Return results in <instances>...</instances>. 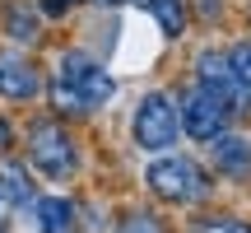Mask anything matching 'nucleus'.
Instances as JSON below:
<instances>
[{"label": "nucleus", "mask_w": 251, "mask_h": 233, "mask_svg": "<svg viewBox=\"0 0 251 233\" xmlns=\"http://www.w3.org/2000/svg\"><path fill=\"white\" fill-rule=\"evenodd\" d=\"M47 112H56L61 121H93L112 98H117V75L89 47H61L51 56V70H47Z\"/></svg>", "instance_id": "f257e3e1"}, {"label": "nucleus", "mask_w": 251, "mask_h": 233, "mask_svg": "<svg viewBox=\"0 0 251 233\" xmlns=\"http://www.w3.org/2000/svg\"><path fill=\"white\" fill-rule=\"evenodd\" d=\"M140 187L144 196L153 201V205L163 210H196V205H209V201L219 196V177L209 173V163L200 159V154H186L177 145V149L168 154H149L140 168Z\"/></svg>", "instance_id": "f03ea898"}, {"label": "nucleus", "mask_w": 251, "mask_h": 233, "mask_svg": "<svg viewBox=\"0 0 251 233\" xmlns=\"http://www.w3.org/2000/svg\"><path fill=\"white\" fill-rule=\"evenodd\" d=\"M19 149H24L28 168L37 173V182L51 187H70L84 173V140L75 131V121H61L56 112H33L19 126Z\"/></svg>", "instance_id": "7ed1b4c3"}, {"label": "nucleus", "mask_w": 251, "mask_h": 233, "mask_svg": "<svg viewBox=\"0 0 251 233\" xmlns=\"http://www.w3.org/2000/svg\"><path fill=\"white\" fill-rule=\"evenodd\" d=\"M126 140L135 154H168L181 145V116H177V93L172 84H149L135 93L130 116H126Z\"/></svg>", "instance_id": "20e7f679"}, {"label": "nucleus", "mask_w": 251, "mask_h": 233, "mask_svg": "<svg viewBox=\"0 0 251 233\" xmlns=\"http://www.w3.org/2000/svg\"><path fill=\"white\" fill-rule=\"evenodd\" d=\"M172 93H177V116H181V140H191L196 149H205L214 135H224L228 126L237 121L233 112H228V103L219 98V93H209L200 80H177L172 84Z\"/></svg>", "instance_id": "39448f33"}, {"label": "nucleus", "mask_w": 251, "mask_h": 233, "mask_svg": "<svg viewBox=\"0 0 251 233\" xmlns=\"http://www.w3.org/2000/svg\"><path fill=\"white\" fill-rule=\"evenodd\" d=\"M186 75L191 80H200L209 93H219V98L228 103V112L237 116V121H251V108H247V93H242V84H237V75H233V65H228V52H224V42H214V37H205L200 47H191V56H186Z\"/></svg>", "instance_id": "423d86ee"}, {"label": "nucleus", "mask_w": 251, "mask_h": 233, "mask_svg": "<svg viewBox=\"0 0 251 233\" xmlns=\"http://www.w3.org/2000/svg\"><path fill=\"white\" fill-rule=\"evenodd\" d=\"M42 89H47V70L37 52L0 42V108H33V103H42Z\"/></svg>", "instance_id": "0eeeda50"}, {"label": "nucleus", "mask_w": 251, "mask_h": 233, "mask_svg": "<svg viewBox=\"0 0 251 233\" xmlns=\"http://www.w3.org/2000/svg\"><path fill=\"white\" fill-rule=\"evenodd\" d=\"M200 159L209 163V173L219 177V187H233V191L251 187V131L242 121H233L224 135H214Z\"/></svg>", "instance_id": "6e6552de"}, {"label": "nucleus", "mask_w": 251, "mask_h": 233, "mask_svg": "<svg viewBox=\"0 0 251 233\" xmlns=\"http://www.w3.org/2000/svg\"><path fill=\"white\" fill-rule=\"evenodd\" d=\"M47 19L37 14V0H0V42L24 47V52H42L47 47Z\"/></svg>", "instance_id": "1a4fd4ad"}, {"label": "nucleus", "mask_w": 251, "mask_h": 233, "mask_svg": "<svg viewBox=\"0 0 251 233\" xmlns=\"http://www.w3.org/2000/svg\"><path fill=\"white\" fill-rule=\"evenodd\" d=\"M37 233H84V219H79V196L70 191H37V201L28 205Z\"/></svg>", "instance_id": "9d476101"}, {"label": "nucleus", "mask_w": 251, "mask_h": 233, "mask_svg": "<svg viewBox=\"0 0 251 233\" xmlns=\"http://www.w3.org/2000/svg\"><path fill=\"white\" fill-rule=\"evenodd\" d=\"M37 191H42V182H37V173L28 168L24 154H0V196H5V210H28L37 201Z\"/></svg>", "instance_id": "9b49d317"}, {"label": "nucleus", "mask_w": 251, "mask_h": 233, "mask_svg": "<svg viewBox=\"0 0 251 233\" xmlns=\"http://www.w3.org/2000/svg\"><path fill=\"white\" fill-rule=\"evenodd\" d=\"M107 233H177V224H168V210L153 201H130L107 215Z\"/></svg>", "instance_id": "f8f14e48"}, {"label": "nucleus", "mask_w": 251, "mask_h": 233, "mask_svg": "<svg viewBox=\"0 0 251 233\" xmlns=\"http://www.w3.org/2000/svg\"><path fill=\"white\" fill-rule=\"evenodd\" d=\"M181 233H251V215H242V210H224V205L209 201V205L186 210Z\"/></svg>", "instance_id": "ddd939ff"}, {"label": "nucleus", "mask_w": 251, "mask_h": 233, "mask_svg": "<svg viewBox=\"0 0 251 233\" xmlns=\"http://www.w3.org/2000/svg\"><path fill=\"white\" fill-rule=\"evenodd\" d=\"M144 9H149V19L158 24L163 42H172V47L186 42V33H191V9H186V0H144Z\"/></svg>", "instance_id": "4468645a"}, {"label": "nucleus", "mask_w": 251, "mask_h": 233, "mask_svg": "<svg viewBox=\"0 0 251 233\" xmlns=\"http://www.w3.org/2000/svg\"><path fill=\"white\" fill-rule=\"evenodd\" d=\"M191 9V28H209V33H224L237 19V0H186Z\"/></svg>", "instance_id": "2eb2a0df"}, {"label": "nucleus", "mask_w": 251, "mask_h": 233, "mask_svg": "<svg viewBox=\"0 0 251 233\" xmlns=\"http://www.w3.org/2000/svg\"><path fill=\"white\" fill-rule=\"evenodd\" d=\"M224 52H228V65H233V75H237V84H242V93H247V108H251V33L242 28L237 37H228Z\"/></svg>", "instance_id": "dca6fc26"}, {"label": "nucleus", "mask_w": 251, "mask_h": 233, "mask_svg": "<svg viewBox=\"0 0 251 233\" xmlns=\"http://www.w3.org/2000/svg\"><path fill=\"white\" fill-rule=\"evenodd\" d=\"M84 5H89V0H37V14H42L47 24H65V19H75Z\"/></svg>", "instance_id": "f3484780"}, {"label": "nucleus", "mask_w": 251, "mask_h": 233, "mask_svg": "<svg viewBox=\"0 0 251 233\" xmlns=\"http://www.w3.org/2000/svg\"><path fill=\"white\" fill-rule=\"evenodd\" d=\"M19 149V121L14 112H0V154H14Z\"/></svg>", "instance_id": "a211bd4d"}, {"label": "nucleus", "mask_w": 251, "mask_h": 233, "mask_svg": "<svg viewBox=\"0 0 251 233\" xmlns=\"http://www.w3.org/2000/svg\"><path fill=\"white\" fill-rule=\"evenodd\" d=\"M237 14H242V28L251 33V0H237Z\"/></svg>", "instance_id": "6ab92c4d"}, {"label": "nucleus", "mask_w": 251, "mask_h": 233, "mask_svg": "<svg viewBox=\"0 0 251 233\" xmlns=\"http://www.w3.org/2000/svg\"><path fill=\"white\" fill-rule=\"evenodd\" d=\"M0 219H5V196H0Z\"/></svg>", "instance_id": "aec40b11"}, {"label": "nucleus", "mask_w": 251, "mask_h": 233, "mask_svg": "<svg viewBox=\"0 0 251 233\" xmlns=\"http://www.w3.org/2000/svg\"><path fill=\"white\" fill-rule=\"evenodd\" d=\"M0 233H5V224H0Z\"/></svg>", "instance_id": "412c9836"}]
</instances>
